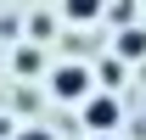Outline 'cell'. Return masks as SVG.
I'll return each instance as SVG.
<instances>
[{"label":"cell","mask_w":146,"mask_h":140,"mask_svg":"<svg viewBox=\"0 0 146 140\" xmlns=\"http://www.w3.org/2000/svg\"><path fill=\"white\" fill-rule=\"evenodd\" d=\"M62 11H68L73 22H96L101 11H107V0H62Z\"/></svg>","instance_id":"6"},{"label":"cell","mask_w":146,"mask_h":140,"mask_svg":"<svg viewBox=\"0 0 146 140\" xmlns=\"http://www.w3.org/2000/svg\"><path fill=\"white\" fill-rule=\"evenodd\" d=\"M118 118H124V112H118V95H90V101H84V129H90L96 140H107L112 129H118Z\"/></svg>","instance_id":"2"},{"label":"cell","mask_w":146,"mask_h":140,"mask_svg":"<svg viewBox=\"0 0 146 140\" xmlns=\"http://www.w3.org/2000/svg\"><path fill=\"white\" fill-rule=\"evenodd\" d=\"M51 28H56L51 11H34V17H28V34H34V39H51Z\"/></svg>","instance_id":"8"},{"label":"cell","mask_w":146,"mask_h":140,"mask_svg":"<svg viewBox=\"0 0 146 140\" xmlns=\"http://www.w3.org/2000/svg\"><path fill=\"white\" fill-rule=\"evenodd\" d=\"M17 140H56V135H51V129H39V123H28V129H23Z\"/></svg>","instance_id":"9"},{"label":"cell","mask_w":146,"mask_h":140,"mask_svg":"<svg viewBox=\"0 0 146 140\" xmlns=\"http://www.w3.org/2000/svg\"><path fill=\"white\" fill-rule=\"evenodd\" d=\"M112 56H118L124 67L146 56V28H141V22H135V28H118V39H112Z\"/></svg>","instance_id":"3"},{"label":"cell","mask_w":146,"mask_h":140,"mask_svg":"<svg viewBox=\"0 0 146 140\" xmlns=\"http://www.w3.org/2000/svg\"><path fill=\"white\" fill-rule=\"evenodd\" d=\"M0 62H6V56H0Z\"/></svg>","instance_id":"10"},{"label":"cell","mask_w":146,"mask_h":140,"mask_svg":"<svg viewBox=\"0 0 146 140\" xmlns=\"http://www.w3.org/2000/svg\"><path fill=\"white\" fill-rule=\"evenodd\" d=\"M90 84H96V73L84 67V62H62V67L51 73V95L56 101H90Z\"/></svg>","instance_id":"1"},{"label":"cell","mask_w":146,"mask_h":140,"mask_svg":"<svg viewBox=\"0 0 146 140\" xmlns=\"http://www.w3.org/2000/svg\"><path fill=\"white\" fill-rule=\"evenodd\" d=\"M11 73H23V79H39V73H45V56H39V45H17V51H11Z\"/></svg>","instance_id":"4"},{"label":"cell","mask_w":146,"mask_h":140,"mask_svg":"<svg viewBox=\"0 0 146 140\" xmlns=\"http://www.w3.org/2000/svg\"><path fill=\"white\" fill-rule=\"evenodd\" d=\"M124 62H118V56H107V62H101V67H96V84H101V95H112V90H118V84H124Z\"/></svg>","instance_id":"5"},{"label":"cell","mask_w":146,"mask_h":140,"mask_svg":"<svg viewBox=\"0 0 146 140\" xmlns=\"http://www.w3.org/2000/svg\"><path fill=\"white\" fill-rule=\"evenodd\" d=\"M107 17H112V22H124V28H135V0H112Z\"/></svg>","instance_id":"7"}]
</instances>
